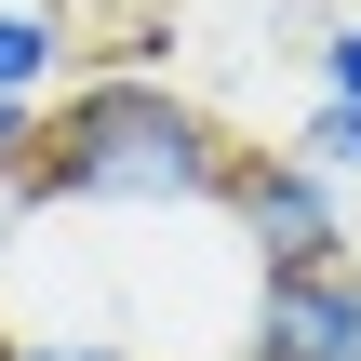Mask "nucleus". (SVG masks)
Returning a JSON list of instances; mask_svg holds the SVG:
<instances>
[{
    "label": "nucleus",
    "mask_w": 361,
    "mask_h": 361,
    "mask_svg": "<svg viewBox=\"0 0 361 361\" xmlns=\"http://www.w3.org/2000/svg\"><path fill=\"white\" fill-rule=\"evenodd\" d=\"M295 161L335 174V188H361V107H348V94H322V107L295 121Z\"/></svg>",
    "instance_id": "39448f33"
},
{
    "label": "nucleus",
    "mask_w": 361,
    "mask_h": 361,
    "mask_svg": "<svg viewBox=\"0 0 361 361\" xmlns=\"http://www.w3.org/2000/svg\"><path fill=\"white\" fill-rule=\"evenodd\" d=\"M241 361H361V268H255V335Z\"/></svg>",
    "instance_id": "7ed1b4c3"
},
{
    "label": "nucleus",
    "mask_w": 361,
    "mask_h": 361,
    "mask_svg": "<svg viewBox=\"0 0 361 361\" xmlns=\"http://www.w3.org/2000/svg\"><path fill=\"white\" fill-rule=\"evenodd\" d=\"M308 54H322V94H348V107H361V13H348V27H322Z\"/></svg>",
    "instance_id": "6e6552de"
},
{
    "label": "nucleus",
    "mask_w": 361,
    "mask_h": 361,
    "mask_svg": "<svg viewBox=\"0 0 361 361\" xmlns=\"http://www.w3.org/2000/svg\"><path fill=\"white\" fill-rule=\"evenodd\" d=\"M27 161H40V107L0 94V188H27Z\"/></svg>",
    "instance_id": "0eeeda50"
},
{
    "label": "nucleus",
    "mask_w": 361,
    "mask_h": 361,
    "mask_svg": "<svg viewBox=\"0 0 361 361\" xmlns=\"http://www.w3.org/2000/svg\"><path fill=\"white\" fill-rule=\"evenodd\" d=\"M0 361H147V348H121V335H0Z\"/></svg>",
    "instance_id": "423d86ee"
},
{
    "label": "nucleus",
    "mask_w": 361,
    "mask_h": 361,
    "mask_svg": "<svg viewBox=\"0 0 361 361\" xmlns=\"http://www.w3.org/2000/svg\"><path fill=\"white\" fill-rule=\"evenodd\" d=\"M214 214L241 228V255H255V268H335V255H348V188H335V174H308L295 147H241Z\"/></svg>",
    "instance_id": "f03ea898"
},
{
    "label": "nucleus",
    "mask_w": 361,
    "mask_h": 361,
    "mask_svg": "<svg viewBox=\"0 0 361 361\" xmlns=\"http://www.w3.org/2000/svg\"><path fill=\"white\" fill-rule=\"evenodd\" d=\"M54 80H67V27H54L40 0H0V94L54 107Z\"/></svg>",
    "instance_id": "20e7f679"
},
{
    "label": "nucleus",
    "mask_w": 361,
    "mask_h": 361,
    "mask_svg": "<svg viewBox=\"0 0 361 361\" xmlns=\"http://www.w3.org/2000/svg\"><path fill=\"white\" fill-rule=\"evenodd\" d=\"M13 228H27V188H0V241H13Z\"/></svg>",
    "instance_id": "1a4fd4ad"
},
{
    "label": "nucleus",
    "mask_w": 361,
    "mask_h": 361,
    "mask_svg": "<svg viewBox=\"0 0 361 361\" xmlns=\"http://www.w3.org/2000/svg\"><path fill=\"white\" fill-rule=\"evenodd\" d=\"M228 134L201 94H174L161 67H107L67 80L40 107V161H27V214H214L228 201Z\"/></svg>",
    "instance_id": "f257e3e1"
}]
</instances>
